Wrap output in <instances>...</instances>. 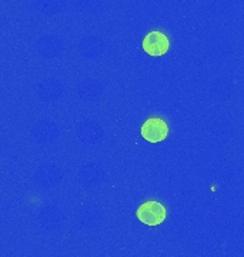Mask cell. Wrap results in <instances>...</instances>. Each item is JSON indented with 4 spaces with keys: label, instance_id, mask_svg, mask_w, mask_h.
Segmentation results:
<instances>
[{
    "label": "cell",
    "instance_id": "obj_2",
    "mask_svg": "<svg viewBox=\"0 0 244 257\" xmlns=\"http://www.w3.org/2000/svg\"><path fill=\"white\" fill-rule=\"evenodd\" d=\"M143 50L149 56L159 57V56L166 55L170 49V42L166 35H163L162 32H150L147 33L143 39Z\"/></svg>",
    "mask_w": 244,
    "mask_h": 257
},
{
    "label": "cell",
    "instance_id": "obj_3",
    "mask_svg": "<svg viewBox=\"0 0 244 257\" xmlns=\"http://www.w3.org/2000/svg\"><path fill=\"white\" fill-rule=\"evenodd\" d=\"M169 135V126L163 119L152 117L147 119L142 126V138L150 142V143H159L163 142Z\"/></svg>",
    "mask_w": 244,
    "mask_h": 257
},
{
    "label": "cell",
    "instance_id": "obj_1",
    "mask_svg": "<svg viewBox=\"0 0 244 257\" xmlns=\"http://www.w3.org/2000/svg\"><path fill=\"white\" fill-rule=\"evenodd\" d=\"M136 216L143 224L154 227V226H159L164 221L166 209L162 203L152 200V202H146L145 204H142L136 211Z\"/></svg>",
    "mask_w": 244,
    "mask_h": 257
}]
</instances>
